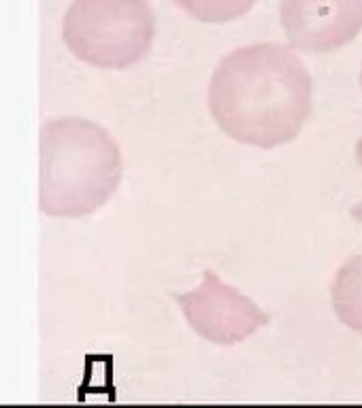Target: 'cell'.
<instances>
[{
  "label": "cell",
  "mask_w": 362,
  "mask_h": 408,
  "mask_svg": "<svg viewBox=\"0 0 362 408\" xmlns=\"http://www.w3.org/2000/svg\"><path fill=\"white\" fill-rule=\"evenodd\" d=\"M333 308L343 325L362 334V253L352 256L331 287Z\"/></svg>",
  "instance_id": "obj_6"
},
{
  "label": "cell",
  "mask_w": 362,
  "mask_h": 408,
  "mask_svg": "<svg viewBox=\"0 0 362 408\" xmlns=\"http://www.w3.org/2000/svg\"><path fill=\"white\" fill-rule=\"evenodd\" d=\"M361 88H362V70H361Z\"/></svg>",
  "instance_id": "obj_9"
},
{
  "label": "cell",
  "mask_w": 362,
  "mask_h": 408,
  "mask_svg": "<svg viewBox=\"0 0 362 408\" xmlns=\"http://www.w3.org/2000/svg\"><path fill=\"white\" fill-rule=\"evenodd\" d=\"M43 151V209L49 213H92L120 183L118 145L92 122L64 120L49 126Z\"/></svg>",
  "instance_id": "obj_2"
},
{
  "label": "cell",
  "mask_w": 362,
  "mask_h": 408,
  "mask_svg": "<svg viewBox=\"0 0 362 408\" xmlns=\"http://www.w3.org/2000/svg\"><path fill=\"white\" fill-rule=\"evenodd\" d=\"M279 19L296 49L331 53L362 30V0H281Z\"/></svg>",
  "instance_id": "obj_5"
},
{
  "label": "cell",
  "mask_w": 362,
  "mask_h": 408,
  "mask_svg": "<svg viewBox=\"0 0 362 408\" xmlns=\"http://www.w3.org/2000/svg\"><path fill=\"white\" fill-rule=\"evenodd\" d=\"M356 162L361 164V168H362V138L356 142ZM350 215H352V219H354V221L362 224V202H358V204L350 211Z\"/></svg>",
  "instance_id": "obj_8"
},
{
  "label": "cell",
  "mask_w": 362,
  "mask_h": 408,
  "mask_svg": "<svg viewBox=\"0 0 362 408\" xmlns=\"http://www.w3.org/2000/svg\"><path fill=\"white\" fill-rule=\"evenodd\" d=\"M156 17L145 0H75L64 19L71 51L100 68H128L152 47Z\"/></svg>",
  "instance_id": "obj_3"
},
{
  "label": "cell",
  "mask_w": 362,
  "mask_h": 408,
  "mask_svg": "<svg viewBox=\"0 0 362 408\" xmlns=\"http://www.w3.org/2000/svg\"><path fill=\"white\" fill-rule=\"evenodd\" d=\"M190 328L213 345H239L258 328L269 325V315L247 295L226 285L213 271L202 272L196 289L175 295Z\"/></svg>",
  "instance_id": "obj_4"
},
{
  "label": "cell",
  "mask_w": 362,
  "mask_h": 408,
  "mask_svg": "<svg viewBox=\"0 0 362 408\" xmlns=\"http://www.w3.org/2000/svg\"><path fill=\"white\" fill-rule=\"evenodd\" d=\"M190 17L205 23H224L243 17L258 0H173Z\"/></svg>",
  "instance_id": "obj_7"
},
{
  "label": "cell",
  "mask_w": 362,
  "mask_h": 408,
  "mask_svg": "<svg viewBox=\"0 0 362 408\" xmlns=\"http://www.w3.org/2000/svg\"><path fill=\"white\" fill-rule=\"evenodd\" d=\"M311 75L290 45L254 43L211 75L209 111L226 136L271 149L294 140L311 111Z\"/></svg>",
  "instance_id": "obj_1"
}]
</instances>
